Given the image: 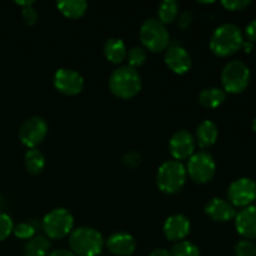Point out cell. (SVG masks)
Returning a JSON list of instances; mask_svg holds the SVG:
<instances>
[{
  "instance_id": "cell-26",
  "label": "cell",
  "mask_w": 256,
  "mask_h": 256,
  "mask_svg": "<svg viewBox=\"0 0 256 256\" xmlns=\"http://www.w3.org/2000/svg\"><path fill=\"white\" fill-rule=\"evenodd\" d=\"M126 56L128 62H129L128 66L132 68V69L140 68L146 62V52H145V49L142 46H134L132 49L129 50Z\"/></svg>"
},
{
  "instance_id": "cell-1",
  "label": "cell",
  "mask_w": 256,
  "mask_h": 256,
  "mask_svg": "<svg viewBox=\"0 0 256 256\" xmlns=\"http://www.w3.org/2000/svg\"><path fill=\"white\" fill-rule=\"evenodd\" d=\"M244 36L238 25L226 22L215 29L210 39V49L218 56H230L242 48Z\"/></svg>"
},
{
  "instance_id": "cell-23",
  "label": "cell",
  "mask_w": 256,
  "mask_h": 256,
  "mask_svg": "<svg viewBox=\"0 0 256 256\" xmlns=\"http://www.w3.org/2000/svg\"><path fill=\"white\" fill-rule=\"evenodd\" d=\"M179 14V2L175 0H164L158 6V20L162 24H172Z\"/></svg>"
},
{
  "instance_id": "cell-39",
  "label": "cell",
  "mask_w": 256,
  "mask_h": 256,
  "mask_svg": "<svg viewBox=\"0 0 256 256\" xmlns=\"http://www.w3.org/2000/svg\"><path fill=\"white\" fill-rule=\"evenodd\" d=\"M252 130H254V132H256V118L254 120H252Z\"/></svg>"
},
{
  "instance_id": "cell-12",
  "label": "cell",
  "mask_w": 256,
  "mask_h": 256,
  "mask_svg": "<svg viewBox=\"0 0 256 256\" xmlns=\"http://www.w3.org/2000/svg\"><path fill=\"white\" fill-rule=\"evenodd\" d=\"M169 150L176 162L189 159L195 150V139L188 130H179L169 142Z\"/></svg>"
},
{
  "instance_id": "cell-7",
  "label": "cell",
  "mask_w": 256,
  "mask_h": 256,
  "mask_svg": "<svg viewBox=\"0 0 256 256\" xmlns=\"http://www.w3.org/2000/svg\"><path fill=\"white\" fill-rule=\"evenodd\" d=\"M72 226L74 218L72 212L64 208L52 210L42 219V230L50 239H62L72 232Z\"/></svg>"
},
{
  "instance_id": "cell-24",
  "label": "cell",
  "mask_w": 256,
  "mask_h": 256,
  "mask_svg": "<svg viewBox=\"0 0 256 256\" xmlns=\"http://www.w3.org/2000/svg\"><path fill=\"white\" fill-rule=\"evenodd\" d=\"M25 168L28 172L32 175H38L44 170L45 166V158L40 150L35 149L28 150L25 154Z\"/></svg>"
},
{
  "instance_id": "cell-6",
  "label": "cell",
  "mask_w": 256,
  "mask_h": 256,
  "mask_svg": "<svg viewBox=\"0 0 256 256\" xmlns=\"http://www.w3.org/2000/svg\"><path fill=\"white\" fill-rule=\"evenodd\" d=\"M250 82V70L240 60H232L222 72V84L225 92L239 94L242 92Z\"/></svg>"
},
{
  "instance_id": "cell-20",
  "label": "cell",
  "mask_w": 256,
  "mask_h": 256,
  "mask_svg": "<svg viewBox=\"0 0 256 256\" xmlns=\"http://www.w3.org/2000/svg\"><path fill=\"white\" fill-rule=\"evenodd\" d=\"M56 8L64 16L69 19H79L86 12L88 2L84 0H62L56 2Z\"/></svg>"
},
{
  "instance_id": "cell-38",
  "label": "cell",
  "mask_w": 256,
  "mask_h": 256,
  "mask_svg": "<svg viewBox=\"0 0 256 256\" xmlns=\"http://www.w3.org/2000/svg\"><path fill=\"white\" fill-rule=\"evenodd\" d=\"M16 4L18 5H22V6H32V4H34V2H32V0H30V2H16Z\"/></svg>"
},
{
  "instance_id": "cell-27",
  "label": "cell",
  "mask_w": 256,
  "mask_h": 256,
  "mask_svg": "<svg viewBox=\"0 0 256 256\" xmlns=\"http://www.w3.org/2000/svg\"><path fill=\"white\" fill-rule=\"evenodd\" d=\"M12 232L16 238L22 240H30L35 236V228L30 222H20L14 226Z\"/></svg>"
},
{
  "instance_id": "cell-2",
  "label": "cell",
  "mask_w": 256,
  "mask_h": 256,
  "mask_svg": "<svg viewBox=\"0 0 256 256\" xmlns=\"http://www.w3.org/2000/svg\"><path fill=\"white\" fill-rule=\"evenodd\" d=\"M69 245L78 256H98L104 248V238L94 228L80 226L70 232Z\"/></svg>"
},
{
  "instance_id": "cell-10",
  "label": "cell",
  "mask_w": 256,
  "mask_h": 256,
  "mask_svg": "<svg viewBox=\"0 0 256 256\" xmlns=\"http://www.w3.org/2000/svg\"><path fill=\"white\" fill-rule=\"evenodd\" d=\"M48 134V124L42 118L32 116L25 120L19 130V139L29 149L42 144Z\"/></svg>"
},
{
  "instance_id": "cell-36",
  "label": "cell",
  "mask_w": 256,
  "mask_h": 256,
  "mask_svg": "<svg viewBox=\"0 0 256 256\" xmlns=\"http://www.w3.org/2000/svg\"><path fill=\"white\" fill-rule=\"evenodd\" d=\"M150 256H172L169 250L164 249V248H159V249H155L150 252Z\"/></svg>"
},
{
  "instance_id": "cell-25",
  "label": "cell",
  "mask_w": 256,
  "mask_h": 256,
  "mask_svg": "<svg viewBox=\"0 0 256 256\" xmlns=\"http://www.w3.org/2000/svg\"><path fill=\"white\" fill-rule=\"evenodd\" d=\"M170 254L172 256H200V250L192 242L182 240V242H178L172 246Z\"/></svg>"
},
{
  "instance_id": "cell-11",
  "label": "cell",
  "mask_w": 256,
  "mask_h": 256,
  "mask_svg": "<svg viewBox=\"0 0 256 256\" xmlns=\"http://www.w3.org/2000/svg\"><path fill=\"white\" fill-rule=\"evenodd\" d=\"M54 86L64 95H78L84 88V79L78 72L62 68L54 75Z\"/></svg>"
},
{
  "instance_id": "cell-14",
  "label": "cell",
  "mask_w": 256,
  "mask_h": 256,
  "mask_svg": "<svg viewBox=\"0 0 256 256\" xmlns=\"http://www.w3.org/2000/svg\"><path fill=\"white\" fill-rule=\"evenodd\" d=\"M162 230L168 240L176 242H182L190 232V222L185 215H172L165 220Z\"/></svg>"
},
{
  "instance_id": "cell-4",
  "label": "cell",
  "mask_w": 256,
  "mask_h": 256,
  "mask_svg": "<svg viewBox=\"0 0 256 256\" xmlns=\"http://www.w3.org/2000/svg\"><path fill=\"white\" fill-rule=\"evenodd\" d=\"M186 175V168L182 162L168 160L158 170L156 184L165 194H176L184 188Z\"/></svg>"
},
{
  "instance_id": "cell-34",
  "label": "cell",
  "mask_w": 256,
  "mask_h": 256,
  "mask_svg": "<svg viewBox=\"0 0 256 256\" xmlns=\"http://www.w3.org/2000/svg\"><path fill=\"white\" fill-rule=\"evenodd\" d=\"M245 34L250 42H256V19L252 20L245 28Z\"/></svg>"
},
{
  "instance_id": "cell-8",
  "label": "cell",
  "mask_w": 256,
  "mask_h": 256,
  "mask_svg": "<svg viewBox=\"0 0 256 256\" xmlns=\"http://www.w3.org/2000/svg\"><path fill=\"white\" fill-rule=\"evenodd\" d=\"M216 165L215 160L209 152H199L189 158L186 168V174L192 182L198 184H206L214 178Z\"/></svg>"
},
{
  "instance_id": "cell-21",
  "label": "cell",
  "mask_w": 256,
  "mask_h": 256,
  "mask_svg": "<svg viewBox=\"0 0 256 256\" xmlns=\"http://www.w3.org/2000/svg\"><path fill=\"white\" fill-rule=\"evenodd\" d=\"M226 99V92L220 88H208L204 89L199 95V102L204 108L214 109L220 106Z\"/></svg>"
},
{
  "instance_id": "cell-16",
  "label": "cell",
  "mask_w": 256,
  "mask_h": 256,
  "mask_svg": "<svg viewBox=\"0 0 256 256\" xmlns=\"http://www.w3.org/2000/svg\"><path fill=\"white\" fill-rule=\"evenodd\" d=\"M106 246L110 252L118 256H130L136 249V242L126 232H115L106 240Z\"/></svg>"
},
{
  "instance_id": "cell-32",
  "label": "cell",
  "mask_w": 256,
  "mask_h": 256,
  "mask_svg": "<svg viewBox=\"0 0 256 256\" xmlns=\"http://www.w3.org/2000/svg\"><path fill=\"white\" fill-rule=\"evenodd\" d=\"M192 19H194V14H192L190 10H185L184 12L179 15L178 18V28L180 30H185L190 26V24L192 22Z\"/></svg>"
},
{
  "instance_id": "cell-9",
  "label": "cell",
  "mask_w": 256,
  "mask_h": 256,
  "mask_svg": "<svg viewBox=\"0 0 256 256\" xmlns=\"http://www.w3.org/2000/svg\"><path fill=\"white\" fill-rule=\"evenodd\" d=\"M228 199L232 206L246 208L256 199V184L249 178H242L230 184Z\"/></svg>"
},
{
  "instance_id": "cell-17",
  "label": "cell",
  "mask_w": 256,
  "mask_h": 256,
  "mask_svg": "<svg viewBox=\"0 0 256 256\" xmlns=\"http://www.w3.org/2000/svg\"><path fill=\"white\" fill-rule=\"evenodd\" d=\"M205 212L212 218L214 222H226L236 216V210L228 200L214 198L210 200L205 206Z\"/></svg>"
},
{
  "instance_id": "cell-22",
  "label": "cell",
  "mask_w": 256,
  "mask_h": 256,
  "mask_svg": "<svg viewBox=\"0 0 256 256\" xmlns=\"http://www.w3.org/2000/svg\"><path fill=\"white\" fill-rule=\"evenodd\" d=\"M52 244L46 238L42 235H35L30 240H28L24 248V256H48Z\"/></svg>"
},
{
  "instance_id": "cell-15",
  "label": "cell",
  "mask_w": 256,
  "mask_h": 256,
  "mask_svg": "<svg viewBox=\"0 0 256 256\" xmlns=\"http://www.w3.org/2000/svg\"><path fill=\"white\" fill-rule=\"evenodd\" d=\"M235 228L245 239H256V205L242 208L235 216Z\"/></svg>"
},
{
  "instance_id": "cell-5",
  "label": "cell",
  "mask_w": 256,
  "mask_h": 256,
  "mask_svg": "<svg viewBox=\"0 0 256 256\" xmlns=\"http://www.w3.org/2000/svg\"><path fill=\"white\" fill-rule=\"evenodd\" d=\"M140 40L144 49L152 52H160L169 45L170 36L166 28L155 18H149L140 26Z\"/></svg>"
},
{
  "instance_id": "cell-28",
  "label": "cell",
  "mask_w": 256,
  "mask_h": 256,
  "mask_svg": "<svg viewBox=\"0 0 256 256\" xmlns=\"http://www.w3.org/2000/svg\"><path fill=\"white\" fill-rule=\"evenodd\" d=\"M235 254L236 256H256V245L252 240H240L235 245Z\"/></svg>"
},
{
  "instance_id": "cell-33",
  "label": "cell",
  "mask_w": 256,
  "mask_h": 256,
  "mask_svg": "<svg viewBox=\"0 0 256 256\" xmlns=\"http://www.w3.org/2000/svg\"><path fill=\"white\" fill-rule=\"evenodd\" d=\"M22 19H24V22H26L28 25H34L35 22H38V19H39V15H38L36 10H35L32 6L24 8L22 12Z\"/></svg>"
},
{
  "instance_id": "cell-30",
  "label": "cell",
  "mask_w": 256,
  "mask_h": 256,
  "mask_svg": "<svg viewBox=\"0 0 256 256\" xmlns=\"http://www.w3.org/2000/svg\"><path fill=\"white\" fill-rule=\"evenodd\" d=\"M142 155L138 152H129L124 155L122 158V162H124L125 166L130 168V169H135V168L139 166L142 164Z\"/></svg>"
},
{
  "instance_id": "cell-31",
  "label": "cell",
  "mask_w": 256,
  "mask_h": 256,
  "mask_svg": "<svg viewBox=\"0 0 256 256\" xmlns=\"http://www.w3.org/2000/svg\"><path fill=\"white\" fill-rule=\"evenodd\" d=\"M250 4H252L250 0H224V2H222V6L228 10H232V12L245 9Z\"/></svg>"
},
{
  "instance_id": "cell-29",
  "label": "cell",
  "mask_w": 256,
  "mask_h": 256,
  "mask_svg": "<svg viewBox=\"0 0 256 256\" xmlns=\"http://www.w3.org/2000/svg\"><path fill=\"white\" fill-rule=\"evenodd\" d=\"M14 229V224L9 215L0 212V242L6 239Z\"/></svg>"
},
{
  "instance_id": "cell-18",
  "label": "cell",
  "mask_w": 256,
  "mask_h": 256,
  "mask_svg": "<svg viewBox=\"0 0 256 256\" xmlns=\"http://www.w3.org/2000/svg\"><path fill=\"white\" fill-rule=\"evenodd\" d=\"M218 135H219L218 126L212 120H204L202 122H200L199 126L196 128V132H195L198 145L202 149H206V148L214 145L218 140Z\"/></svg>"
},
{
  "instance_id": "cell-37",
  "label": "cell",
  "mask_w": 256,
  "mask_h": 256,
  "mask_svg": "<svg viewBox=\"0 0 256 256\" xmlns=\"http://www.w3.org/2000/svg\"><path fill=\"white\" fill-rule=\"evenodd\" d=\"M242 48L245 49V52H252V42H242Z\"/></svg>"
},
{
  "instance_id": "cell-35",
  "label": "cell",
  "mask_w": 256,
  "mask_h": 256,
  "mask_svg": "<svg viewBox=\"0 0 256 256\" xmlns=\"http://www.w3.org/2000/svg\"><path fill=\"white\" fill-rule=\"evenodd\" d=\"M48 256H76L74 252H69V250H64V249H59V250H54V252H49Z\"/></svg>"
},
{
  "instance_id": "cell-13",
  "label": "cell",
  "mask_w": 256,
  "mask_h": 256,
  "mask_svg": "<svg viewBox=\"0 0 256 256\" xmlns=\"http://www.w3.org/2000/svg\"><path fill=\"white\" fill-rule=\"evenodd\" d=\"M165 64L172 72L182 75L186 74L192 69V60L185 48L174 45V46H170L165 52Z\"/></svg>"
},
{
  "instance_id": "cell-19",
  "label": "cell",
  "mask_w": 256,
  "mask_h": 256,
  "mask_svg": "<svg viewBox=\"0 0 256 256\" xmlns=\"http://www.w3.org/2000/svg\"><path fill=\"white\" fill-rule=\"evenodd\" d=\"M126 48L124 42L118 38H112L104 45V55L112 64H120L126 58Z\"/></svg>"
},
{
  "instance_id": "cell-3",
  "label": "cell",
  "mask_w": 256,
  "mask_h": 256,
  "mask_svg": "<svg viewBox=\"0 0 256 256\" xmlns=\"http://www.w3.org/2000/svg\"><path fill=\"white\" fill-rule=\"evenodd\" d=\"M109 88L115 96L120 99H132L142 90V76L136 69L120 66L112 72Z\"/></svg>"
}]
</instances>
